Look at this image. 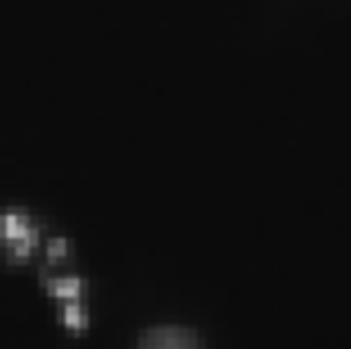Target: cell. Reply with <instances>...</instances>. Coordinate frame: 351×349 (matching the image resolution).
Listing matches in <instances>:
<instances>
[{
	"label": "cell",
	"mask_w": 351,
	"mask_h": 349,
	"mask_svg": "<svg viewBox=\"0 0 351 349\" xmlns=\"http://www.w3.org/2000/svg\"><path fill=\"white\" fill-rule=\"evenodd\" d=\"M0 241L14 252V256H25L36 245V229L29 215L7 211L0 215Z\"/></svg>",
	"instance_id": "cell-1"
},
{
	"label": "cell",
	"mask_w": 351,
	"mask_h": 349,
	"mask_svg": "<svg viewBox=\"0 0 351 349\" xmlns=\"http://www.w3.org/2000/svg\"><path fill=\"white\" fill-rule=\"evenodd\" d=\"M138 349H199L195 331L184 326H152L141 336Z\"/></svg>",
	"instance_id": "cell-2"
},
{
	"label": "cell",
	"mask_w": 351,
	"mask_h": 349,
	"mask_svg": "<svg viewBox=\"0 0 351 349\" xmlns=\"http://www.w3.org/2000/svg\"><path fill=\"white\" fill-rule=\"evenodd\" d=\"M46 288L50 295L59 297L66 304L71 302H80V293H82V281L75 277H66V279H46Z\"/></svg>",
	"instance_id": "cell-3"
},
{
	"label": "cell",
	"mask_w": 351,
	"mask_h": 349,
	"mask_svg": "<svg viewBox=\"0 0 351 349\" xmlns=\"http://www.w3.org/2000/svg\"><path fill=\"white\" fill-rule=\"evenodd\" d=\"M64 245H66V243H64V241H59V239H57V241H52V243H50V248H48V254H50V256L64 254V250H66Z\"/></svg>",
	"instance_id": "cell-4"
}]
</instances>
